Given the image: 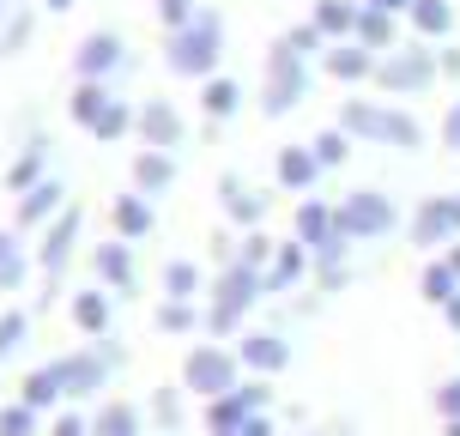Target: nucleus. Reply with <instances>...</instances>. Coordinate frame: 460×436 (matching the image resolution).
Listing matches in <instances>:
<instances>
[{"label": "nucleus", "mask_w": 460, "mask_h": 436, "mask_svg": "<svg viewBox=\"0 0 460 436\" xmlns=\"http://www.w3.org/2000/svg\"><path fill=\"white\" fill-rule=\"evenodd\" d=\"M43 6H73V0H43Z\"/></svg>", "instance_id": "56"}, {"label": "nucleus", "mask_w": 460, "mask_h": 436, "mask_svg": "<svg viewBox=\"0 0 460 436\" xmlns=\"http://www.w3.org/2000/svg\"><path fill=\"white\" fill-rule=\"evenodd\" d=\"M406 230H412L418 249H455L460 243V194H424Z\"/></svg>", "instance_id": "9"}, {"label": "nucleus", "mask_w": 460, "mask_h": 436, "mask_svg": "<svg viewBox=\"0 0 460 436\" xmlns=\"http://www.w3.org/2000/svg\"><path fill=\"white\" fill-rule=\"evenodd\" d=\"M333 212H340V230L351 243H382L400 225V207H394V194H382V188H351L345 200H333Z\"/></svg>", "instance_id": "7"}, {"label": "nucleus", "mask_w": 460, "mask_h": 436, "mask_svg": "<svg viewBox=\"0 0 460 436\" xmlns=\"http://www.w3.org/2000/svg\"><path fill=\"white\" fill-rule=\"evenodd\" d=\"M437 79H442V61H437V49H424V43H400L376 61V85L388 97H418Z\"/></svg>", "instance_id": "5"}, {"label": "nucleus", "mask_w": 460, "mask_h": 436, "mask_svg": "<svg viewBox=\"0 0 460 436\" xmlns=\"http://www.w3.org/2000/svg\"><path fill=\"white\" fill-rule=\"evenodd\" d=\"M442 436H460V418H455V424H442Z\"/></svg>", "instance_id": "54"}, {"label": "nucleus", "mask_w": 460, "mask_h": 436, "mask_svg": "<svg viewBox=\"0 0 460 436\" xmlns=\"http://www.w3.org/2000/svg\"><path fill=\"white\" fill-rule=\"evenodd\" d=\"M0 436H43V413L37 406H24L19 394L0 406Z\"/></svg>", "instance_id": "37"}, {"label": "nucleus", "mask_w": 460, "mask_h": 436, "mask_svg": "<svg viewBox=\"0 0 460 436\" xmlns=\"http://www.w3.org/2000/svg\"><path fill=\"white\" fill-rule=\"evenodd\" d=\"M273 182L285 188V194H309V188L322 182V158H315V146H309V139H303V146H279Z\"/></svg>", "instance_id": "15"}, {"label": "nucleus", "mask_w": 460, "mask_h": 436, "mask_svg": "<svg viewBox=\"0 0 460 436\" xmlns=\"http://www.w3.org/2000/svg\"><path fill=\"white\" fill-rule=\"evenodd\" d=\"M273 254H279V243L267 236V230H243V236H236V261L254 267V273H267V267H273Z\"/></svg>", "instance_id": "39"}, {"label": "nucleus", "mask_w": 460, "mask_h": 436, "mask_svg": "<svg viewBox=\"0 0 460 436\" xmlns=\"http://www.w3.org/2000/svg\"><path fill=\"white\" fill-rule=\"evenodd\" d=\"M236 358L249 376H279V369L291 364V340L279 334V327H249L243 340H236Z\"/></svg>", "instance_id": "11"}, {"label": "nucleus", "mask_w": 460, "mask_h": 436, "mask_svg": "<svg viewBox=\"0 0 460 436\" xmlns=\"http://www.w3.org/2000/svg\"><path fill=\"white\" fill-rule=\"evenodd\" d=\"M200 291H207V285H200V267H194V261H170V267H164V298L170 303H200Z\"/></svg>", "instance_id": "35"}, {"label": "nucleus", "mask_w": 460, "mask_h": 436, "mask_svg": "<svg viewBox=\"0 0 460 436\" xmlns=\"http://www.w3.org/2000/svg\"><path fill=\"white\" fill-rule=\"evenodd\" d=\"M170 188H176V152H152V146L134 152V194L152 200V194H170Z\"/></svg>", "instance_id": "26"}, {"label": "nucleus", "mask_w": 460, "mask_h": 436, "mask_svg": "<svg viewBox=\"0 0 460 436\" xmlns=\"http://www.w3.org/2000/svg\"><path fill=\"white\" fill-rule=\"evenodd\" d=\"M121 31H110V24H97V31H85L79 37V49H73V67H79V79H110L115 67H121Z\"/></svg>", "instance_id": "13"}, {"label": "nucleus", "mask_w": 460, "mask_h": 436, "mask_svg": "<svg viewBox=\"0 0 460 436\" xmlns=\"http://www.w3.org/2000/svg\"><path fill=\"white\" fill-rule=\"evenodd\" d=\"M358 6H364V0H315L309 19H315V31H322L327 43H345V37L358 31Z\"/></svg>", "instance_id": "28"}, {"label": "nucleus", "mask_w": 460, "mask_h": 436, "mask_svg": "<svg viewBox=\"0 0 460 436\" xmlns=\"http://www.w3.org/2000/svg\"><path fill=\"white\" fill-rule=\"evenodd\" d=\"M6 13H13V0H0V19H6Z\"/></svg>", "instance_id": "55"}, {"label": "nucleus", "mask_w": 460, "mask_h": 436, "mask_svg": "<svg viewBox=\"0 0 460 436\" xmlns=\"http://www.w3.org/2000/svg\"><path fill=\"white\" fill-rule=\"evenodd\" d=\"M31 273V254H24L19 230H0V291H19Z\"/></svg>", "instance_id": "34"}, {"label": "nucleus", "mask_w": 460, "mask_h": 436, "mask_svg": "<svg viewBox=\"0 0 460 436\" xmlns=\"http://www.w3.org/2000/svg\"><path fill=\"white\" fill-rule=\"evenodd\" d=\"M67 316H73V327H79V334H85V340H110L115 303H110V291H103V285H97V291H73Z\"/></svg>", "instance_id": "23"}, {"label": "nucleus", "mask_w": 460, "mask_h": 436, "mask_svg": "<svg viewBox=\"0 0 460 436\" xmlns=\"http://www.w3.org/2000/svg\"><path fill=\"white\" fill-rule=\"evenodd\" d=\"M442 146H448V152H460V97L448 103V115H442Z\"/></svg>", "instance_id": "48"}, {"label": "nucleus", "mask_w": 460, "mask_h": 436, "mask_svg": "<svg viewBox=\"0 0 460 436\" xmlns=\"http://www.w3.org/2000/svg\"><path fill=\"white\" fill-rule=\"evenodd\" d=\"M110 225H115V236H121V243H146V236L158 230V207H152L146 194H115Z\"/></svg>", "instance_id": "19"}, {"label": "nucleus", "mask_w": 460, "mask_h": 436, "mask_svg": "<svg viewBox=\"0 0 460 436\" xmlns=\"http://www.w3.org/2000/svg\"><path fill=\"white\" fill-rule=\"evenodd\" d=\"M67 207L73 200H67V188H61V176H43L31 194H19V225H55Z\"/></svg>", "instance_id": "24"}, {"label": "nucleus", "mask_w": 460, "mask_h": 436, "mask_svg": "<svg viewBox=\"0 0 460 436\" xmlns=\"http://www.w3.org/2000/svg\"><path fill=\"white\" fill-rule=\"evenodd\" d=\"M437 61H442V79H460V49H437Z\"/></svg>", "instance_id": "50"}, {"label": "nucleus", "mask_w": 460, "mask_h": 436, "mask_svg": "<svg viewBox=\"0 0 460 436\" xmlns=\"http://www.w3.org/2000/svg\"><path fill=\"white\" fill-rule=\"evenodd\" d=\"M200 13H207L200 0H158V19L170 24V31H182V24H194Z\"/></svg>", "instance_id": "44"}, {"label": "nucleus", "mask_w": 460, "mask_h": 436, "mask_svg": "<svg viewBox=\"0 0 460 436\" xmlns=\"http://www.w3.org/2000/svg\"><path fill=\"white\" fill-rule=\"evenodd\" d=\"M24 327H31V316H24V309H0V358L24 340Z\"/></svg>", "instance_id": "45"}, {"label": "nucleus", "mask_w": 460, "mask_h": 436, "mask_svg": "<svg viewBox=\"0 0 460 436\" xmlns=\"http://www.w3.org/2000/svg\"><path fill=\"white\" fill-rule=\"evenodd\" d=\"M273 406V388H267V376H243L230 394H218V400H207V431L225 436L236 431V424H249V418H261Z\"/></svg>", "instance_id": "8"}, {"label": "nucleus", "mask_w": 460, "mask_h": 436, "mask_svg": "<svg viewBox=\"0 0 460 436\" xmlns=\"http://www.w3.org/2000/svg\"><path fill=\"white\" fill-rule=\"evenodd\" d=\"M442 261H448V267H455V279H460V243H455V249H442Z\"/></svg>", "instance_id": "53"}, {"label": "nucleus", "mask_w": 460, "mask_h": 436, "mask_svg": "<svg viewBox=\"0 0 460 436\" xmlns=\"http://www.w3.org/2000/svg\"><path fill=\"white\" fill-rule=\"evenodd\" d=\"M340 128L351 139H369V146H394V152H418L424 146V121L400 103H369V97H345L340 103Z\"/></svg>", "instance_id": "2"}, {"label": "nucleus", "mask_w": 460, "mask_h": 436, "mask_svg": "<svg viewBox=\"0 0 460 436\" xmlns=\"http://www.w3.org/2000/svg\"><path fill=\"white\" fill-rule=\"evenodd\" d=\"M61 369H67V400H85V394H97L103 388V382H110V358H103V351H67V358H61Z\"/></svg>", "instance_id": "22"}, {"label": "nucleus", "mask_w": 460, "mask_h": 436, "mask_svg": "<svg viewBox=\"0 0 460 436\" xmlns=\"http://www.w3.org/2000/svg\"><path fill=\"white\" fill-rule=\"evenodd\" d=\"M31 31H37V13H31V6H13V13L0 19V49L13 55V49H19L24 37H31Z\"/></svg>", "instance_id": "41"}, {"label": "nucleus", "mask_w": 460, "mask_h": 436, "mask_svg": "<svg viewBox=\"0 0 460 436\" xmlns=\"http://www.w3.org/2000/svg\"><path fill=\"white\" fill-rule=\"evenodd\" d=\"M152 418H158V436H170L182 424V388H158L152 394Z\"/></svg>", "instance_id": "42"}, {"label": "nucleus", "mask_w": 460, "mask_h": 436, "mask_svg": "<svg viewBox=\"0 0 460 436\" xmlns=\"http://www.w3.org/2000/svg\"><path fill=\"white\" fill-rule=\"evenodd\" d=\"M333 230H340V212H333V200H315V194H303L297 212H291V236H297L303 249L315 254L327 236H333Z\"/></svg>", "instance_id": "16"}, {"label": "nucleus", "mask_w": 460, "mask_h": 436, "mask_svg": "<svg viewBox=\"0 0 460 436\" xmlns=\"http://www.w3.org/2000/svg\"><path fill=\"white\" fill-rule=\"evenodd\" d=\"M79 230H85V212H79V207H67L61 218H55V225H43V243H37V267H43L49 279H61V273H67Z\"/></svg>", "instance_id": "12"}, {"label": "nucleus", "mask_w": 460, "mask_h": 436, "mask_svg": "<svg viewBox=\"0 0 460 436\" xmlns=\"http://www.w3.org/2000/svg\"><path fill=\"white\" fill-rule=\"evenodd\" d=\"M92 436H146V418L134 400H103L92 418Z\"/></svg>", "instance_id": "29"}, {"label": "nucleus", "mask_w": 460, "mask_h": 436, "mask_svg": "<svg viewBox=\"0 0 460 436\" xmlns=\"http://www.w3.org/2000/svg\"><path fill=\"white\" fill-rule=\"evenodd\" d=\"M218 207H225V218L236 230H261L267 212H273V194H261L243 170H225V176H218Z\"/></svg>", "instance_id": "10"}, {"label": "nucleus", "mask_w": 460, "mask_h": 436, "mask_svg": "<svg viewBox=\"0 0 460 436\" xmlns=\"http://www.w3.org/2000/svg\"><path fill=\"white\" fill-rule=\"evenodd\" d=\"M43 176H49V139L31 134V139H24V152L6 164V194H31Z\"/></svg>", "instance_id": "25"}, {"label": "nucleus", "mask_w": 460, "mask_h": 436, "mask_svg": "<svg viewBox=\"0 0 460 436\" xmlns=\"http://www.w3.org/2000/svg\"><path fill=\"white\" fill-rule=\"evenodd\" d=\"M364 6H376V13H394V19H400V13H412V0H364Z\"/></svg>", "instance_id": "51"}, {"label": "nucleus", "mask_w": 460, "mask_h": 436, "mask_svg": "<svg viewBox=\"0 0 460 436\" xmlns=\"http://www.w3.org/2000/svg\"><path fill=\"white\" fill-rule=\"evenodd\" d=\"M437 413H442V424H455V418H460V376H448V382L437 388Z\"/></svg>", "instance_id": "46"}, {"label": "nucleus", "mask_w": 460, "mask_h": 436, "mask_svg": "<svg viewBox=\"0 0 460 436\" xmlns=\"http://www.w3.org/2000/svg\"><path fill=\"white\" fill-rule=\"evenodd\" d=\"M442 322H448V327H455V334H460V298L448 303V309H442Z\"/></svg>", "instance_id": "52"}, {"label": "nucleus", "mask_w": 460, "mask_h": 436, "mask_svg": "<svg viewBox=\"0 0 460 436\" xmlns=\"http://www.w3.org/2000/svg\"><path fill=\"white\" fill-rule=\"evenodd\" d=\"M285 49H297L303 61H309V55H327V37L315 31V19H303V24H291V31H285Z\"/></svg>", "instance_id": "43"}, {"label": "nucleus", "mask_w": 460, "mask_h": 436, "mask_svg": "<svg viewBox=\"0 0 460 436\" xmlns=\"http://www.w3.org/2000/svg\"><path fill=\"white\" fill-rule=\"evenodd\" d=\"M92 267H97V279H103L110 291H134V279H139V267H134V243H121V236L97 243V249H92Z\"/></svg>", "instance_id": "21"}, {"label": "nucleus", "mask_w": 460, "mask_h": 436, "mask_svg": "<svg viewBox=\"0 0 460 436\" xmlns=\"http://www.w3.org/2000/svg\"><path fill=\"white\" fill-rule=\"evenodd\" d=\"M376 49H364L358 37H345V43H327V55H322V67L340 79V85H358V79H376Z\"/></svg>", "instance_id": "18"}, {"label": "nucleus", "mask_w": 460, "mask_h": 436, "mask_svg": "<svg viewBox=\"0 0 460 436\" xmlns=\"http://www.w3.org/2000/svg\"><path fill=\"white\" fill-rule=\"evenodd\" d=\"M309 146H315V158H322V170H340V164L351 158V134H345L340 121H333V128H322V134L309 139Z\"/></svg>", "instance_id": "40"}, {"label": "nucleus", "mask_w": 460, "mask_h": 436, "mask_svg": "<svg viewBox=\"0 0 460 436\" xmlns=\"http://www.w3.org/2000/svg\"><path fill=\"white\" fill-rule=\"evenodd\" d=\"M261 298H267V273H254L243 261L218 267V279H212V291H207V334L212 340H243L249 334V309Z\"/></svg>", "instance_id": "1"}, {"label": "nucleus", "mask_w": 460, "mask_h": 436, "mask_svg": "<svg viewBox=\"0 0 460 436\" xmlns=\"http://www.w3.org/2000/svg\"><path fill=\"white\" fill-rule=\"evenodd\" d=\"M412 31H418V43H442L448 31H455V0H412Z\"/></svg>", "instance_id": "27"}, {"label": "nucleus", "mask_w": 460, "mask_h": 436, "mask_svg": "<svg viewBox=\"0 0 460 436\" xmlns=\"http://www.w3.org/2000/svg\"><path fill=\"white\" fill-rule=\"evenodd\" d=\"M309 97V61H303L297 49H285V37H279L273 49H267V79H261V110L267 115H291Z\"/></svg>", "instance_id": "6"}, {"label": "nucleus", "mask_w": 460, "mask_h": 436, "mask_svg": "<svg viewBox=\"0 0 460 436\" xmlns=\"http://www.w3.org/2000/svg\"><path fill=\"white\" fill-rule=\"evenodd\" d=\"M200 110H207L212 121H230V115L243 110V85H236L230 73H212L207 85H200Z\"/></svg>", "instance_id": "33"}, {"label": "nucleus", "mask_w": 460, "mask_h": 436, "mask_svg": "<svg viewBox=\"0 0 460 436\" xmlns=\"http://www.w3.org/2000/svg\"><path fill=\"white\" fill-rule=\"evenodd\" d=\"M309 273H315V254L303 249L297 236H291V243H279L273 267H267V298H279V291H297Z\"/></svg>", "instance_id": "20"}, {"label": "nucleus", "mask_w": 460, "mask_h": 436, "mask_svg": "<svg viewBox=\"0 0 460 436\" xmlns=\"http://www.w3.org/2000/svg\"><path fill=\"white\" fill-rule=\"evenodd\" d=\"M364 49H376V55H388V49H400L394 37H400V24H394V13H376V6H358V31H351Z\"/></svg>", "instance_id": "31"}, {"label": "nucleus", "mask_w": 460, "mask_h": 436, "mask_svg": "<svg viewBox=\"0 0 460 436\" xmlns=\"http://www.w3.org/2000/svg\"><path fill=\"white\" fill-rule=\"evenodd\" d=\"M164 61H170V73H188V79L207 85L212 73H218V61H225V19H218V13H200L194 24L170 31Z\"/></svg>", "instance_id": "3"}, {"label": "nucleus", "mask_w": 460, "mask_h": 436, "mask_svg": "<svg viewBox=\"0 0 460 436\" xmlns=\"http://www.w3.org/2000/svg\"><path fill=\"white\" fill-rule=\"evenodd\" d=\"M418 298L430 303V309H448V303L460 298V279H455V267H448V261H424V273H418Z\"/></svg>", "instance_id": "30"}, {"label": "nucleus", "mask_w": 460, "mask_h": 436, "mask_svg": "<svg viewBox=\"0 0 460 436\" xmlns=\"http://www.w3.org/2000/svg\"><path fill=\"white\" fill-rule=\"evenodd\" d=\"M110 85H103V79H79V85H73V97H67V115L73 121H79V128H97V115L110 110Z\"/></svg>", "instance_id": "32"}, {"label": "nucleus", "mask_w": 460, "mask_h": 436, "mask_svg": "<svg viewBox=\"0 0 460 436\" xmlns=\"http://www.w3.org/2000/svg\"><path fill=\"white\" fill-rule=\"evenodd\" d=\"M19 400H24V406H37V413H55V406L67 400V369H61V358H49V364L24 369Z\"/></svg>", "instance_id": "17"}, {"label": "nucleus", "mask_w": 460, "mask_h": 436, "mask_svg": "<svg viewBox=\"0 0 460 436\" xmlns=\"http://www.w3.org/2000/svg\"><path fill=\"white\" fill-rule=\"evenodd\" d=\"M225 436H279V424H273V413H261V418H249V424H236Z\"/></svg>", "instance_id": "49"}, {"label": "nucleus", "mask_w": 460, "mask_h": 436, "mask_svg": "<svg viewBox=\"0 0 460 436\" xmlns=\"http://www.w3.org/2000/svg\"><path fill=\"white\" fill-rule=\"evenodd\" d=\"M158 327L164 334H200V327H207V309H200V303H170L164 298L158 303Z\"/></svg>", "instance_id": "36"}, {"label": "nucleus", "mask_w": 460, "mask_h": 436, "mask_svg": "<svg viewBox=\"0 0 460 436\" xmlns=\"http://www.w3.org/2000/svg\"><path fill=\"white\" fill-rule=\"evenodd\" d=\"M134 128H139V110L128 103V97H110V110L97 115L92 134H97V139H121V134H134Z\"/></svg>", "instance_id": "38"}, {"label": "nucleus", "mask_w": 460, "mask_h": 436, "mask_svg": "<svg viewBox=\"0 0 460 436\" xmlns=\"http://www.w3.org/2000/svg\"><path fill=\"white\" fill-rule=\"evenodd\" d=\"M43 436H92V418H79V413H55V424H49Z\"/></svg>", "instance_id": "47"}, {"label": "nucleus", "mask_w": 460, "mask_h": 436, "mask_svg": "<svg viewBox=\"0 0 460 436\" xmlns=\"http://www.w3.org/2000/svg\"><path fill=\"white\" fill-rule=\"evenodd\" d=\"M182 134H188V121L170 97H146V103H139V139H146L152 152H176Z\"/></svg>", "instance_id": "14"}, {"label": "nucleus", "mask_w": 460, "mask_h": 436, "mask_svg": "<svg viewBox=\"0 0 460 436\" xmlns=\"http://www.w3.org/2000/svg\"><path fill=\"white\" fill-rule=\"evenodd\" d=\"M236 382H243V358H236V345H218V340L188 345V358H182V388L188 394L218 400V394H230Z\"/></svg>", "instance_id": "4"}]
</instances>
